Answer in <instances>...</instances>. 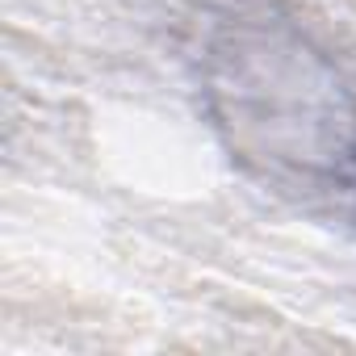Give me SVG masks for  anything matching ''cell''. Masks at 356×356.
Here are the masks:
<instances>
[{"label":"cell","mask_w":356,"mask_h":356,"mask_svg":"<svg viewBox=\"0 0 356 356\" xmlns=\"http://www.w3.org/2000/svg\"><path fill=\"white\" fill-rule=\"evenodd\" d=\"M214 63L210 92L222 101V126L248 159L273 172L293 168L306 181L356 159L343 88L298 34L264 22L235 26L214 47Z\"/></svg>","instance_id":"obj_1"}]
</instances>
